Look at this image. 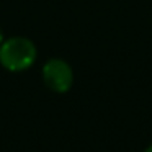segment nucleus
Segmentation results:
<instances>
[{
    "label": "nucleus",
    "mask_w": 152,
    "mask_h": 152,
    "mask_svg": "<svg viewBox=\"0 0 152 152\" xmlns=\"http://www.w3.org/2000/svg\"><path fill=\"white\" fill-rule=\"evenodd\" d=\"M4 43V33H2V30H0V44Z\"/></svg>",
    "instance_id": "7ed1b4c3"
},
{
    "label": "nucleus",
    "mask_w": 152,
    "mask_h": 152,
    "mask_svg": "<svg viewBox=\"0 0 152 152\" xmlns=\"http://www.w3.org/2000/svg\"><path fill=\"white\" fill-rule=\"evenodd\" d=\"M144 152H152V144H151V145H149V147H147V149H145V151H144Z\"/></svg>",
    "instance_id": "20e7f679"
},
{
    "label": "nucleus",
    "mask_w": 152,
    "mask_h": 152,
    "mask_svg": "<svg viewBox=\"0 0 152 152\" xmlns=\"http://www.w3.org/2000/svg\"><path fill=\"white\" fill-rule=\"evenodd\" d=\"M36 61V46L28 38H10L0 44V64L10 72H23Z\"/></svg>",
    "instance_id": "f257e3e1"
},
{
    "label": "nucleus",
    "mask_w": 152,
    "mask_h": 152,
    "mask_svg": "<svg viewBox=\"0 0 152 152\" xmlns=\"http://www.w3.org/2000/svg\"><path fill=\"white\" fill-rule=\"evenodd\" d=\"M43 82L56 93H67L74 85V70L64 59H49L43 66Z\"/></svg>",
    "instance_id": "f03ea898"
}]
</instances>
